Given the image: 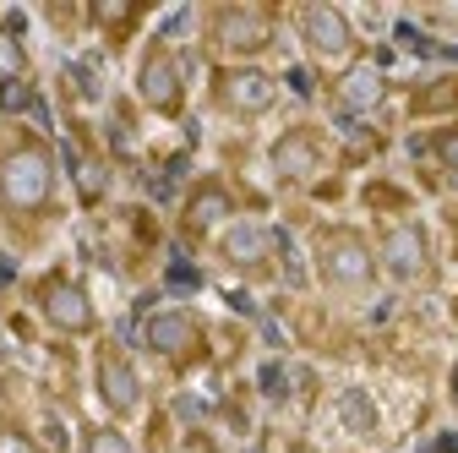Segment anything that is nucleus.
Segmentation results:
<instances>
[{
  "label": "nucleus",
  "mask_w": 458,
  "mask_h": 453,
  "mask_svg": "<svg viewBox=\"0 0 458 453\" xmlns=\"http://www.w3.org/2000/svg\"><path fill=\"white\" fill-rule=\"evenodd\" d=\"M55 192V164H49V148L44 142H22L0 158V202L12 213H33L44 208Z\"/></svg>",
  "instance_id": "obj_1"
},
{
  "label": "nucleus",
  "mask_w": 458,
  "mask_h": 453,
  "mask_svg": "<svg viewBox=\"0 0 458 453\" xmlns=\"http://www.w3.org/2000/svg\"><path fill=\"white\" fill-rule=\"evenodd\" d=\"M322 278H327V285H338V290L371 285V252H366V241L350 235V230H333L322 241Z\"/></svg>",
  "instance_id": "obj_2"
},
{
  "label": "nucleus",
  "mask_w": 458,
  "mask_h": 453,
  "mask_svg": "<svg viewBox=\"0 0 458 453\" xmlns=\"http://www.w3.org/2000/svg\"><path fill=\"white\" fill-rule=\"evenodd\" d=\"M267 38H273L267 12H251V6H224V12L213 17V44H218L224 55H251V49H262Z\"/></svg>",
  "instance_id": "obj_3"
},
{
  "label": "nucleus",
  "mask_w": 458,
  "mask_h": 453,
  "mask_svg": "<svg viewBox=\"0 0 458 453\" xmlns=\"http://www.w3.org/2000/svg\"><path fill=\"white\" fill-rule=\"evenodd\" d=\"M142 338H148V350H158L164 361H191L202 350V328L186 312H153L142 322Z\"/></svg>",
  "instance_id": "obj_4"
},
{
  "label": "nucleus",
  "mask_w": 458,
  "mask_h": 453,
  "mask_svg": "<svg viewBox=\"0 0 458 453\" xmlns=\"http://www.w3.org/2000/svg\"><path fill=\"white\" fill-rule=\"evenodd\" d=\"M38 306H44V317L61 328V333H88L93 328V306H88L82 285H72V278H44Z\"/></svg>",
  "instance_id": "obj_5"
},
{
  "label": "nucleus",
  "mask_w": 458,
  "mask_h": 453,
  "mask_svg": "<svg viewBox=\"0 0 458 453\" xmlns=\"http://www.w3.org/2000/svg\"><path fill=\"white\" fill-rule=\"evenodd\" d=\"M137 88H142V98L153 104V109H164V115H175L181 109V98H186V88H181V61L169 49H153L148 61H142V77H137Z\"/></svg>",
  "instance_id": "obj_6"
},
{
  "label": "nucleus",
  "mask_w": 458,
  "mask_h": 453,
  "mask_svg": "<svg viewBox=\"0 0 458 453\" xmlns=\"http://www.w3.org/2000/svg\"><path fill=\"white\" fill-rule=\"evenodd\" d=\"M382 262H387V273L398 278V285H415V278L426 273V262H431L426 235L415 230V224H398V230H387V241H382Z\"/></svg>",
  "instance_id": "obj_7"
},
{
  "label": "nucleus",
  "mask_w": 458,
  "mask_h": 453,
  "mask_svg": "<svg viewBox=\"0 0 458 453\" xmlns=\"http://www.w3.org/2000/svg\"><path fill=\"white\" fill-rule=\"evenodd\" d=\"M301 28H306V44L317 55H327V61H344V55L355 49L350 22H344V12H333V6H306L301 12Z\"/></svg>",
  "instance_id": "obj_8"
},
{
  "label": "nucleus",
  "mask_w": 458,
  "mask_h": 453,
  "mask_svg": "<svg viewBox=\"0 0 458 453\" xmlns=\"http://www.w3.org/2000/svg\"><path fill=\"white\" fill-rule=\"evenodd\" d=\"M273 77L262 72H218V104L235 109V115H262V109L273 104Z\"/></svg>",
  "instance_id": "obj_9"
},
{
  "label": "nucleus",
  "mask_w": 458,
  "mask_h": 453,
  "mask_svg": "<svg viewBox=\"0 0 458 453\" xmlns=\"http://www.w3.org/2000/svg\"><path fill=\"white\" fill-rule=\"evenodd\" d=\"M98 393H104V405H109L114 415L137 410L142 382H137V372H131V361H126L121 350H104V355H98Z\"/></svg>",
  "instance_id": "obj_10"
},
{
  "label": "nucleus",
  "mask_w": 458,
  "mask_h": 453,
  "mask_svg": "<svg viewBox=\"0 0 458 453\" xmlns=\"http://www.w3.org/2000/svg\"><path fill=\"white\" fill-rule=\"evenodd\" d=\"M317 164H322V148H317L311 132H284L273 142V169H278L284 181H311Z\"/></svg>",
  "instance_id": "obj_11"
},
{
  "label": "nucleus",
  "mask_w": 458,
  "mask_h": 453,
  "mask_svg": "<svg viewBox=\"0 0 458 453\" xmlns=\"http://www.w3.org/2000/svg\"><path fill=\"white\" fill-rule=\"evenodd\" d=\"M267 252H273V230H262V224H235L224 235V257L235 268H257V262H267Z\"/></svg>",
  "instance_id": "obj_12"
},
{
  "label": "nucleus",
  "mask_w": 458,
  "mask_h": 453,
  "mask_svg": "<svg viewBox=\"0 0 458 453\" xmlns=\"http://www.w3.org/2000/svg\"><path fill=\"white\" fill-rule=\"evenodd\" d=\"M377 98H382V77H377V66H355L350 77L338 82V109H344V115H366Z\"/></svg>",
  "instance_id": "obj_13"
},
{
  "label": "nucleus",
  "mask_w": 458,
  "mask_h": 453,
  "mask_svg": "<svg viewBox=\"0 0 458 453\" xmlns=\"http://www.w3.org/2000/svg\"><path fill=\"white\" fill-rule=\"evenodd\" d=\"M229 208H235V202H229V192L208 181V186L191 197V208H186V224H191V230H213V224H224V218H229Z\"/></svg>",
  "instance_id": "obj_14"
},
{
  "label": "nucleus",
  "mask_w": 458,
  "mask_h": 453,
  "mask_svg": "<svg viewBox=\"0 0 458 453\" xmlns=\"http://www.w3.org/2000/svg\"><path fill=\"white\" fill-rule=\"evenodd\" d=\"M338 415H344V426H355V432H371V426H377V410H371L366 393H344Z\"/></svg>",
  "instance_id": "obj_15"
},
{
  "label": "nucleus",
  "mask_w": 458,
  "mask_h": 453,
  "mask_svg": "<svg viewBox=\"0 0 458 453\" xmlns=\"http://www.w3.org/2000/svg\"><path fill=\"white\" fill-rule=\"evenodd\" d=\"M88 453H131V442L121 432H109V426H93L88 432Z\"/></svg>",
  "instance_id": "obj_16"
},
{
  "label": "nucleus",
  "mask_w": 458,
  "mask_h": 453,
  "mask_svg": "<svg viewBox=\"0 0 458 453\" xmlns=\"http://www.w3.org/2000/svg\"><path fill=\"white\" fill-rule=\"evenodd\" d=\"M437 158H442V169H447V181L458 186V132H442V137H437Z\"/></svg>",
  "instance_id": "obj_17"
},
{
  "label": "nucleus",
  "mask_w": 458,
  "mask_h": 453,
  "mask_svg": "<svg viewBox=\"0 0 458 453\" xmlns=\"http://www.w3.org/2000/svg\"><path fill=\"white\" fill-rule=\"evenodd\" d=\"M0 453H38V448H33L17 426H0Z\"/></svg>",
  "instance_id": "obj_18"
},
{
  "label": "nucleus",
  "mask_w": 458,
  "mask_h": 453,
  "mask_svg": "<svg viewBox=\"0 0 458 453\" xmlns=\"http://www.w3.org/2000/svg\"><path fill=\"white\" fill-rule=\"evenodd\" d=\"M169 285H175V290H197V268L175 262V268H169Z\"/></svg>",
  "instance_id": "obj_19"
},
{
  "label": "nucleus",
  "mask_w": 458,
  "mask_h": 453,
  "mask_svg": "<svg viewBox=\"0 0 458 453\" xmlns=\"http://www.w3.org/2000/svg\"><path fill=\"white\" fill-rule=\"evenodd\" d=\"M22 104H28V93L17 82H0V109H22Z\"/></svg>",
  "instance_id": "obj_20"
},
{
  "label": "nucleus",
  "mask_w": 458,
  "mask_h": 453,
  "mask_svg": "<svg viewBox=\"0 0 458 453\" xmlns=\"http://www.w3.org/2000/svg\"><path fill=\"white\" fill-rule=\"evenodd\" d=\"M262 388H267V393H278V388H284V377H278V366H267V372H262Z\"/></svg>",
  "instance_id": "obj_21"
},
{
  "label": "nucleus",
  "mask_w": 458,
  "mask_h": 453,
  "mask_svg": "<svg viewBox=\"0 0 458 453\" xmlns=\"http://www.w3.org/2000/svg\"><path fill=\"white\" fill-rule=\"evenodd\" d=\"M437 453H458V437H437Z\"/></svg>",
  "instance_id": "obj_22"
},
{
  "label": "nucleus",
  "mask_w": 458,
  "mask_h": 453,
  "mask_svg": "<svg viewBox=\"0 0 458 453\" xmlns=\"http://www.w3.org/2000/svg\"><path fill=\"white\" fill-rule=\"evenodd\" d=\"M453 399H458V366H453Z\"/></svg>",
  "instance_id": "obj_23"
}]
</instances>
